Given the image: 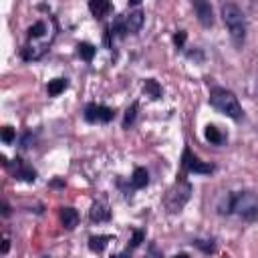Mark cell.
<instances>
[{
  "label": "cell",
  "instance_id": "ac0fdd59",
  "mask_svg": "<svg viewBox=\"0 0 258 258\" xmlns=\"http://www.w3.org/2000/svg\"><path fill=\"white\" fill-rule=\"evenodd\" d=\"M204 135H206V139H208L210 143H214V145H222L224 139H226V137L220 133V129H218L216 125H208L206 131H204Z\"/></svg>",
  "mask_w": 258,
  "mask_h": 258
},
{
  "label": "cell",
  "instance_id": "6da1fadb",
  "mask_svg": "<svg viewBox=\"0 0 258 258\" xmlns=\"http://www.w3.org/2000/svg\"><path fill=\"white\" fill-rule=\"evenodd\" d=\"M220 214H238L244 220L252 222L258 218V196L252 191H234L224 198L218 206Z\"/></svg>",
  "mask_w": 258,
  "mask_h": 258
},
{
  "label": "cell",
  "instance_id": "2e32d148",
  "mask_svg": "<svg viewBox=\"0 0 258 258\" xmlns=\"http://www.w3.org/2000/svg\"><path fill=\"white\" fill-rule=\"evenodd\" d=\"M143 93H145L147 97H151V99H159V97H161V87H159V83H157L155 79H145V83H143Z\"/></svg>",
  "mask_w": 258,
  "mask_h": 258
},
{
  "label": "cell",
  "instance_id": "603a6c76",
  "mask_svg": "<svg viewBox=\"0 0 258 258\" xmlns=\"http://www.w3.org/2000/svg\"><path fill=\"white\" fill-rule=\"evenodd\" d=\"M185 38H187L185 30H177V32H175V36H173V42H175V48H177V50H181V48H183V44H185Z\"/></svg>",
  "mask_w": 258,
  "mask_h": 258
},
{
  "label": "cell",
  "instance_id": "4316f807",
  "mask_svg": "<svg viewBox=\"0 0 258 258\" xmlns=\"http://www.w3.org/2000/svg\"><path fill=\"white\" fill-rule=\"evenodd\" d=\"M2 214H4V216L10 214V206H8V204H2Z\"/></svg>",
  "mask_w": 258,
  "mask_h": 258
},
{
  "label": "cell",
  "instance_id": "52a82bcc",
  "mask_svg": "<svg viewBox=\"0 0 258 258\" xmlns=\"http://www.w3.org/2000/svg\"><path fill=\"white\" fill-rule=\"evenodd\" d=\"M194 10H196L198 20H200L202 26H212V24H214V12H212L210 2L196 0V2H194Z\"/></svg>",
  "mask_w": 258,
  "mask_h": 258
},
{
  "label": "cell",
  "instance_id": "9a60e30c",
  "mask_svg": "<svg viewBox=\"0 0 258 258\" xmlns=\"http://www.w3.org/2000/svg\"><path fill=\"white\" fill-rule=\"evenodd\" d=\"M69 87V83H67V79H52V81H48V87H46V91H48V95L50 97H58L64 89Z\"/></svg>",
  "mask_w": 258,
  "mask_h": 258
},
{
  "label": "cell",
  "instance_id": "5bb4252c",
  "mask_svg": "<svg viewBox=\"0 0 258 258\" xmlns=\"http://www.w3.org/2000/svg\"><path fill=\"white\" fill-rule=\"evenodd\" d=\"M89 10L93 12V16L103 18V16L111 10V4H109L107 0H91V2H89Z\"/></svg>",
  "mask_w": 258,
  "mask_h": 258
},
{
  "label": "cell",
  "instance_id": "484cf974",
  "mask_svg": "<svg viewBox=\"0 0 258 258\" xmlns=\"http://www.w3.org/2000/svg\"><path fill=\"white\" fill-rule=\"evenodd\" d=\"M8 250H10V240H4L2 242V254H6Z\"/></svg>",
  "mask_w": 258,
  "mask_h": 258
},
{
  "label": "cell",
  "instance_id": "d6986e66",
  "mask_svg": "<svg viewBox=\"0 0 258 258\" xmlns=\"http://www.w3.org/2000/svg\"><path fill=\"white\" fill-rule=\"evenodd\" d=\"M46 34V22L44 20H36L30 28H28V38L34 40V38H42Z\"/></svg>",
  "mask_w": 258,
  "mask_h": 258
},
{
  "label": "cell",
  "instance_id": "30bf717a",
  "mask_svg": "<svg viewBox=\"0 0 258 258\" xmlns=\"http://www.w3.org/2000/svg\"><path fill=\"white\" fill-rule=\"evenodd\" d=\"M14 161H16V169H14L16 179H24V181H34L36 179V171L32 167H28L20 157H16Z\"/></svg>",
  "mask_w": 258,
  "mask_h": 258
},
{
  "label": "cell",
  "instance_id": "ba28073f",
  "mask_svg": "<svg viewBox=\"0 0 258 258\" xmlns=\"http://www.w3.org/2000/svg\"><path fill=\"white\" fill-rule=\"evenodd\" d=\"M89 218L93 220V222H109L111 220V210H109V206L105 204V202H95L93 206H91V210H89Z\"/></svg>",
  "mask_w": 258,
  "mask_h": 258
},
{
  "label": "cell",
  "instance_id": "f1b7e54d",
  "mask_svg": "<svg viewBox=\"0 0 258 258\" xmlns=\"http://www.w3.org/2000/svg\"><path fill=\"white\" fill-rule=\"evenodd\" d=\"M175 258H189V256H187V254H177Z\"/></svg>",
  "mask_w": 258,
  "mask_h": 258
},
{
  "label": "cell",
  "instance_id": "7a4b0ae2",
  "mask_svg": "<svg viewBox=\"0 0 258 258\" xmlns=\"http://www.w3.org/2000/svg\"><path fill=\"white\" fill-rule=\"evenodd\" d=\"M220 12H222V20L230 32V38L232 42L240 48L246 40V30H248V24H246V14L244 10L234 4V2H224L220 6Z\"/></svg>",
  "mask_w": 258,
  "mask_h": 258
},
{
  "label": "cell",
  "instance_id": "e0dca14e",
  "mask_svg": "<svg viewBox=\"0 0 258 258\" xmlns=\"http://www.w3.org/2000/svg\"><path fill=\"white\" fill-rule=\"evenodd\" d=\"M77 52H79V56H81L83 60L91 62L93 56H95V52H97V48H95L91 42H79V44H77Z\"/></svg>",
  "mask_w": 258,
  "mask_h": 258
},
{
  "label": "cell",
  "instance_id": "cb8c5ba5",
  "mask_svg": "<svg viewBox=\"0 0 258 258\" xmlns=\"http://www.w3.org/2000/svg\"><path fill=\"white\" fill-rule=\"evenodd\" d=\"M143 238H145V232H143V230H135V232H133V238H131L129 248H131V250H133V248H137V246L143 242Z\"/></svg>",
  "mask_w": 258,
  "mask_h": 258
},
{
  "label": "cell",
  "instance_id": "7402d4cb",
  "mask_svg": "<svg viewBox=\"0 0 258 258\" xmlns=\"http://www.w3.org/2000/svg\"><path fill=\"white\" fill-rule=\"evenodd\" d=\"M194 246L200 248L204 254H214L216 252V244L212 240H194Z\"/></svg>",
  "mask_w": 258,
  "mask_h": 258
},
{
  "label": "cell",
  "instance_id": "83f0119b",
  "mask_svg": "<svg viewBox=\"0 0 258 258\" xmlns=\"http://www.w3.org/2000/svg\"><path fill=\"white\" fill-rule=\"evenodd\" d=\"M111 258H129V252H123V254H117V256H111Z\"/></svg>",
  "mask_w": 258,
  "mask_h": 258
},
{
  "label": "cell",
  "instance_id": "7c38bea8",
  "mask_svg": "<svg viewBox=\"0 0 258 258\" xmlns=\"http://www.w3.org/2000/svg\"><path fill=\"white\" fill-rule=\"evenodd\" d=\"M149 183V173L145 167H135L133 169V175H131V187L133 189H141Z\"/></svg>",
  "mask_w": 258,
  "mask_h": 258
},
{
  "label": "cell",
  "instance_id": "4fadbf2b",
  "mask_svg": "<svg viewBox=\"0 0 258 258\" xmlns=\"http://www.w3.org/2000/svg\"><path fill=\"white\" fill-rule=\"evenodd\" d=\"M111 240H115V236H109V234H103V236H91V238H89V250L101 254V252L105 250V246H107Z\"/></svg>",
  "mask_w": 258,
  "mask_h": 258
},
{
  "label": "cell",
  "instance_id": "9c48e42d",
  "mask_svg": "<svg viewBox=\"0 0 258 258\" xmlns=\"http://www.w3.org/2000/svg\"><path fill=\"white\" fill-rule=\"evenodd\" d=\"M123 20H125L127 30L135 34V32H139V28H141V24H143V12H141L139 8H135V10H131L129 14H125Z\"/></svg>",
  "mask_w": 258,
  "mask_h": 258
},
{
  "label": "cell",
  "instance_id": "5b68a950",
  "mask_svg": "<svg viewBox=\"0 0 258 258\" xmlns=\"http://www.w3.org/2000/svg\"><path fill=\"white\" fill-rule=\"evenodd\" d=\"M83 117L87 123H111L115 119V111L107 105H97V103H89L83 109Z\"/></svg>",
  "mask_w": 258,
  "mask_h": 258
},
{
  "label": "cell",
  "instance_id": "44dd1931",
  "mask_svg": "<svg viewBox=\"0 0 258 258\" xmlns=\"http://www.w3.org/2000/svg\"><path fill=\"white\" fill-rule=\"evenodd\" d=\"M137 103H131V107L125 111V119H123V127L125 129H129L131 125H133V121H135V115H137Z\"/></svg>",
  "mask_w": 258,
  "mask_h": 258
},
{
  "label": "cell",
  "instance_id": "3957f363",
  "mask_svg": "<svg viewBox=\"0 0 258 258\" xmlns=\"http://www.w3.org/2000/svg\"><path fill=\"white\" fill-rule=\"evenodd\" d=\"M210 105L218 113H224L226 117H230L234 121H240L244 117V111H242V105L238 103V97L224 87H214L210 91Z\"/></svg>",
  "mask_w": 258,
  "mask_h": 258
},
{
  "label": "cell",
  "instance_id": "277c9868",
  "mask_svg": "<svg viewBox=\"0 0 258 258\" xmlns=\"http://www.w3.org/2000/svg\"><path fill=\"white\" fill-rule=\"evenodd\" d=\"M189 196H191V185H189L187 181L179 179V181L175 183V187H173V189L167 194V198H165L167 210H169V212H179V210L183 208V204L189 200Z\"/></svg>",
  "mask_w": 258,
  "mask_h": 258
},
{
  "label": "cell",
  "instance_id": "8fae6325",
  "mask_svg": "<svg viewBox=\"0 0 258 258\" xmlns=\"http://www.w3.org/2000/svg\"><path fill=\"white\" fill-rule=\"evenodd\" d=\"M60 222L67 230H73L79 224V212L75 208H60Z\"/></svg>",
  "mask_w": 258,
  "mask_h": 258
},
{
  "label": "cell",
  "instance_id": "d4e9b609",
  "mask_svg": "<svg viewBox=\"0 0 258 258\" xmlns=\"http://www.w3.org/2000/svg\"><path fill=\"white\" fill-rule=\"evenodd\" d=\"M12 139H14V129L12 127H2V141L12 143Z\"/></svg>",
  "mask_w": 258,
  "mask_h": 258
},
{
  "label": "cell",
  "instance_id": "ffe728a7",
  "mask_svg": "<svg viewBox=\"0 0 258 258\" xmlns=\"http://www.w3.org/2000/svg\"><path fill=\"white\" fill-rule=\"evenodd\" d=\"M109 30H111V34H113V36H119V38H123V36L129 32V30H127V26H125L123 16H117V18H115V22L111 24V28H109Z\"/></svg>",
  "mask_w": 258,
  "mask_h": 258
},
{
  "label": "cell",
  "instance_id": "8992f818",
  "mask_svg": "<svg viewBox=\"0 0 258 258\" xmlns=\"http://www.w3.org/2000/svg\"><path fill=\"white\" fill-rule=\"evenodd\" d=\"M181 167H183L187 173H212V171H214V165L202 161L198 155L191 153L189 147L183 149V155H181Z\"/></svg>",
  "mask_w": 258,
  "mask_h": 258
}]
</instances>
